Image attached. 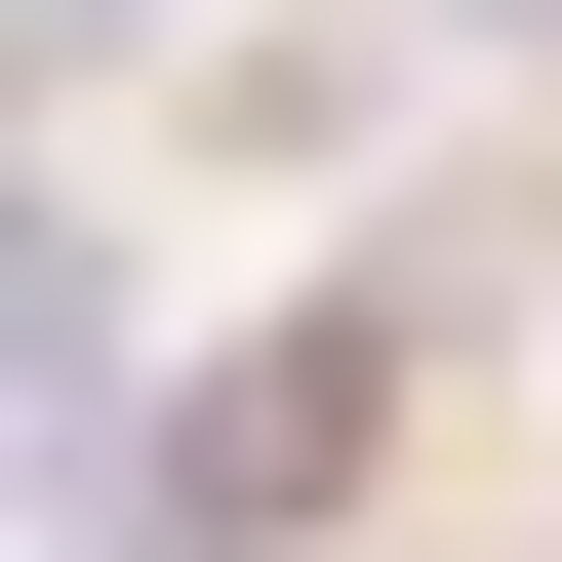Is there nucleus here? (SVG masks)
Here are the masks:
<instances>
[{
  "label": "nucleus",
  "mask_w": 562,
  "mask_h": 562,
  "mask_svg": "<svg viewBox=\"0 0 562 562\" xmlns=\"http://www.w3.org/2000/svg\"><path fill=\"white\" fill-rule=\"evenodd\" d=\"M121 41H161V0H41V81H121Z\"/></svg>",
  "instance_id": "f257e3e1"
}]
</instances>
